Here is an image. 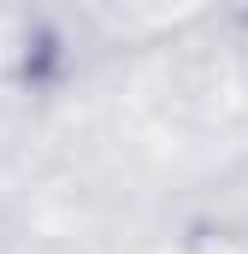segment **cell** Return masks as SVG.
<instances>
[{
	"mask_svg": "<svg viewBox=\"0 0 248 254\" xmlns=\"http://www.w3.org/2000/svg\"><path fill=\"white\" fill-rule=\"evenodd\" d=\"M184 254H248V231L219 225V219H195L184 231Z\"/></svg>",
	"mask_w": 248,
	"mask_h": 254,
	"instance_id": "cell-1",
	"label": "cell"
}]
</instances>
